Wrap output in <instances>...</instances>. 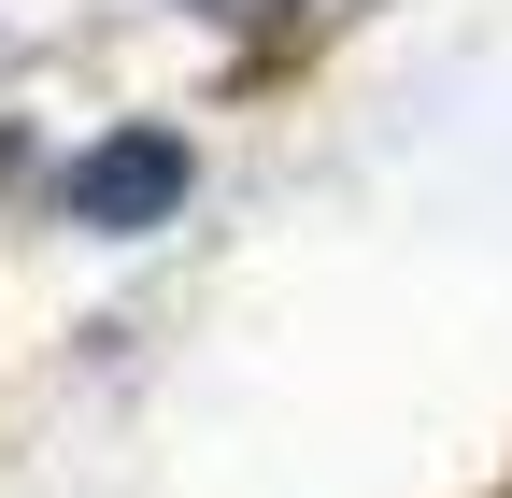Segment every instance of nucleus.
<instances>
[{"label":"nucleus","mask_w":512,"mask_h":498,"mask_svg":"<svg viewBox=\"0 0 512 498\" xmlns=\"http://www.w3.org/2000/svg\"><path fill=\"white\" fill-rule=\"evenodd\" d=\"M200 15H228V29H256V15H285V0H200Z\"/></svg>","instance_id":"2"},{"label":"nucleus","mask_w":512,"mask_h":498,"mask_svg":"<svg viewBox=\"0 0 512 498\" xmlns=\"http://www.w3.org/2000/svg\"><path fill=\"white\" fill-rule=\"evenodd\" d=\"M72 214H86V228H171V214H185V143H171V129H114V143L72 171Z\"/></svg>","instance_id":"1"}]
</instances>
